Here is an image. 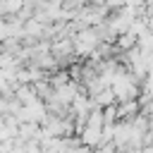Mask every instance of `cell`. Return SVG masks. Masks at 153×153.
<instances>
[{"mask_svg":"<svg viewBox=\"0 0 153 153\" xmlns=\"http://www.w3.org/2000/svg\"><path fill=\"white\" fill-rule=\"evenodd\" d=\"M100 43H103V38H100L98 29L96 26H84L74 36V55L76 57H91L98 50Z\"/></svg>","mask_w":153,"mask_h":153,"instance_id":"cell-1","label":"cell"},{"mask_svg":"<svg viewBox=\"0 0 153 153\" xmlns=\"http://www.w3.org/2000/svg\"><path fill=\"white\" fill-rule=\"evenodd\" d=\"M112 91H115V96H117V103H122V100H134V98L139 96V86H136V79L131 76V72L122 69V72L117 74L115 84H112Z\"/></svg>","mask_w":153,"mask_h":153,"instance_id":"cell-2","label":"cell"},{"mask_svg":"<svg viewBox=\"0 0 153 153\" xmlns=\"http://www.w3.org/2000/svg\"><path fill=\"white\" fill-rule=\"evenodd\" d=\"M117 112H120V120H127V122H131L139 112H141V103L134 98V100H122V103H117Z\"/></svg>","mask_w":153,"mask_h":153,"instance_id":"cell-3","label":"cell"},{"mask_svg":"<svg viewBox=\"0 0 153 153\" xmlns=\"http://www.w3.org/2000/svg\"><path fill=\"white\" fill-rule=\"evenodd\" d=\"M26 7V0H0V14L2 17H17Z\"/></svg>","mask_w":153,"mask_h":153,"instance_id":"cell-4","label":"cell"},{"mask_svg":"<svg viewBox=\"0 0 153 153\" xmlns=\"http://www.w3.org/2000/svg\"><path fill=\"white\" fill-rule=\"evenodd\" d=\"M93 103H96L98 108H110V105H117V96H115L112 88H103L100 93L93 96Z\"/></svg>","mask_w":153,"mask_h":153,"instance_id":"cell-5","label":"cell"},{"mask_svg":"<svg viewBox=\"0 0 153 153\" xmlns=\"http://www.w3.org/2000/svg\"><path fill=\"white\" fill-rule=\"evenodd\" d=\"M115 45H117V50L127 53V50H131V48H136V45H139V38H136L131 31H127V33H120V36H117Z\"/></svg>","mask_w":153,"mask_h":153,"instance_id":"cell-6","label":"cell"},{"mask_svg":"<svg viewBox=\"0 0 153 153\" xmlns=\"http://www.w3.org/2000/svg\"><path fill=\"white\" fill-rule=\"evenodd\" d=\"M139 48L146 55H153V31H146L143 36H139Z\"/></svg>","mask_w":153,"mask_h":153,"instance_id":"cell-7","label":"cell"},{"mask_svg":"<svg viewBox=\"0 0 153 153\" xmlns=\"http://www.w3.org/2000/svg\"><path fill=\"white\" fill-rule=\"evenodd\" d=\"M143 93L153 98V74H146L143 76Z\"/></svg>","mask_w":153,"mask_h":153,"instance_id":"cell-8","label":"cell"},{"mask_svg":"<svg viewBox=\"0 0 153 153\" xmlns=\"http://www.w3.org/2000/svg\"><path fill=\"white\" fill-rule=\"evenodd\" d=\"M148 31H153V14L148 17Z\"/></svg>","mask_w":153,"mask_h":153,"instance_id":"cell-9","label":"cell"}]
</instances>
